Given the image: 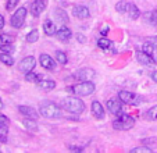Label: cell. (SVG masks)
<instances>
[{
    "label": "cell",
    "mask_w": 157,
    "mask_h": 153,
    "mask_svg": "<svg viewBox=\"0 0 157 153\" xmlns=\"http://www.w3.org/2000/svg\"><path fill=\"white\" fill-rule=\"evenodd\" d=\"M39 113H40V116H43L44 118H49V120L61 117V109L56 103L50 102V100L42 102L40 106H39Z\"/></svg>",
    "instance_id": "obj_1"
},
{
    "label": "cell",
    "mask_w": 157,
    "mask_h": 153,
    "mask_svg": "<svg viewBox=\"0 0 157 153\" xmlns=\"http://www.w3.org/2000/svg\"><path fill=\"white\" fill-rule=\"evenodd\" d=\"M61 109L71 114H81L85 110V103L79 97H65L61 100Z\"/></svg>",
    "instance_id": "obj_2"
},
{
    "label": "cell",
    "mask_w": 157,
    "mask_h": 153,
    "mask_svg": "<svg viewBox=\"0 0 157 153\" xmlns=\"http://www.w3.org/2000/svg\"><path fill=\"white\" fill-rule=\"evenodd\" d=\"M135 125V118L129 114H120L116 120L113 121V128L117 131H128L133 128Z\"/></svg>",
    "instance_id": "obj_3"
},
{
    "label": "cell",
    "mask_w": 157,
    "mask_h": 153,
    "mask_svg": "<svg viewBox=\"0 0 157 153\" xmlns=\"http://www.w3.org/2000/svg\"><path fill=\"white\" fill-rule=\"evenodd\" d=\"M95 89L96 86L92 81H79L71 86V92H74L77 96H89L95 92Z\"/></svg>",
    "instance_id": "obj_4"
},
{
    "label": "cell",
    "mask_w": 157,
    "mask_h": 153,
    "mask_svg": "<svg viewBox=\"0 0 157 153\" xmlns=\"http://www.w3.org/2000/svg\"><path fill=\"white\" fill-rule=\"evenodd\" d=\"M118 97L122 100V103L129 104V106H138L139 103L143 102L142 96H139L136 93H132V92H128V91H121L118 93Z\"/></svg>",
    "instance_id": "obj_5"
},
{
    "label": "cell",
    "mask_w": 157,
    "mask_h": 153,
    "mask_svg": "<svg viewBox=\"0 0 157 153\" xmlns=\"http://www.w3.org/2000/svg\"><path fill=\"white\" fill-rule=\"evenodd\" d=\"M25 18H27V9H25V7H20V9H17V11L11 15L10 24H11L13 28H21L25 22Z\"/></svg>",
    "instance_id": "obj_6"
},
{
    "label": "cell",
    "mask_w": 157,
    "mask_h": 153,
    "mask_svg": "<svg viewBox=\"0 0 157 153\" xmlns=\"http://www.w3.org/2000/svg\"><path fill=\"white\" fill-rule=\"evenodd\" d=\"M106 109L114 116L122 114V100L120 97H111L106 102Z\"/></svg>",
    "instance_id": "obj_7"
},
{
    "label": "cell",
    "mask_w": 157,
    "mask_h": 153,
    "mask_svg": "<svg viewBox=\"0 0 157 153\" xmlns=\"http://www.w3.org/2000/svg\"><path fill=\"white\" fill-rule=\"evenodd\" d=\"M95 70L92 68H81L74 74V78L78 81H92L95 78Z\"/></svg>",
    "instance_id": "obj_8"
},
{
    "label": "cell",
    "mask_w": 157,
    "mask_h": 153,
    "mask_svg": "<svg viewBox=\"0 0 157 153\" xmlns=\"http://www.w3.org/2000/svg\"><path fill=\"white\" fill-rule=\"evenodd\" d=\"M36 67V60L33 56H28L25 57V59L21 60L20 63V71H22V73H29V71H33Z\"/></svg>",
    "instance_id": "obj_9"
},
{
    "label": "cell",
    "mask_w": 157,
    "mask_h": 153,
    "mask_svg": "<svg viewBox=\"0 0 157 153\" xmlns=\"http://www.w3.org/2000/svg\"><path fill=\"white\" fill-rule=\"evenodd\" d=\"M136 60L143 65H147V67H153L156 65V60L150 56V54L145 53L143 50H138L136 52Z\"/></svg>",
    "instance_id": "obj_10"
},
{
    "label": "cell",
    "mask_w": 157,
    "mask_h": 153,
    "mask_svg": "<svg viewBox=\"0 0 157 153\" xmlns=\"http://www.w3.org/2000/svg\"><path fill=\"white\" fill-rule=\"evenodd\" d=\"M44 9H46V2L44 0H33L31 3V14L36 18L44 11Z\"/></svg>",
    "instance_id": "obj_11"
},
{
    "label": "cell",
    "mask_w": 157,
    "mask_h": 153,
    "mask_svg": "<svg viewBox=\"0 0 157 153\" xmlns=\"http://www.w3.org/2000/svg\"><path fill=\"white\" fill-rule=\"evenodd\" d=\"M90 110H92L93 117L98 118V120H103V118L106 117V112H104L103 104H101L100 102H98V100L92 102V106H90Z\"/></svg>",
    "instance_id": "obj_12"
},
{
    "label": "cell",
    "mask_w": 157,
    "mask_h": 153,
    "mask_svg": "<svg viewBox=\"0 0 157 153\" xmlns=\"http://www.w3.org/2000/svg\"><path fill=\"white\" fill-rule=\"evenodd\" d=\"M72 14H74V17L78 18V20H86V18H89L90 13H89V9L86 6L78 4V6H74V9H72Z\"/></svg>",
    "instance_id": "obj_13"
},
{
    "label": "cell",
    "mask_w": 157,
    "mask_h": 153,
    "mask_svg": "<svg viewBox=\"0 0 157 153\" xmlns=\"http://www.w3.org/2000/svg\"><path fill=\"white\" fill-rule=\"evenodd\" d=\"M39 63H40V65L44 68V70L53 71L54 68H56V61H54L49 54H40V57H39Z\"/></svg>",
    "instance_id": "obj_14"
},
{
    "label": "cell",
    "mask_w": 157,
    "mask_h": 153,
    "mask_svg": "<svg viewBox=\"0 0 157 153\" xmlns=\"http://www.w3.org/2000/svg\"><path fill=\"white\" fill-rule=\"evenodd\" d=\"M18 112H20L22 116H25V117L33 118V120H38L39 114H40V113H38L33 107H31V106H20L18 107Z\"/></svg>",
    "instance_id": "obj_15"
},
{
    "label": "cell",
    "mask_w": 157,
    "mask_h": 153,
    "mask_svg": "<svg viewBox=\"0 0 157 153\" xmlns=\"http://www.w3.org/2000/svg\"><path fill=\"white\" fill-rule=\"evenodd\" d=\"M71 36H72V31L67 27H61L56 32V38L59 39L60 42H64V43L65 42H68L70 39H71Z\"/></svg>",
    "instance_id": "obj_16"
},
{
    "label": "cell",
    "mask_w": 157,
    "mask_h": 153,
    "mask_svg": "<svg viewBox=\"0 0 157 153\" xmlns=\"http://www.w3.org/2000/svg\"><path fill=\"white\" fill-rule=\"evenodd\" d=\"M125 15H127L129 20H138V18L140 17V10L138 9V6L135 3H131L128 4V9L127 11H125Z\"/></svg>",
    "instance_id": "obj_17"
},
{
    "label": "cell",
    "mask_w": 157,
    "mask_h": 153,
    "mask_svg": "<svg viewBox=\"0 0 157 153\" xmlns=\"http://www.w3.org/2000/svg\"><path fill=\"white\" fill-rule=\"evenodd\" d=\"M43 31L44 33L48 36H52V35H56L57 29H56V24H54L53 20H46L43 22Z\"/></svg>",
    "instance_id": "obj_18"
},
{
    "label": "cell",
    "mask_w": 157,
    "mask_h": 153,
    "mask_svg": "<svg viewBox=\"0 0 157 153\" xmlns=\"http://www.w3.org/2000/svg\"><path fill=\"white\" fill-rule=\"evenodd\" d=\"M38 86L40 91H44V92H50L56 88V82L54 81H50V80H40L38 82Z\"/></svg>",
    "instance_id": "obj_19"
},
{
    "label": "cell",
    "mask_w": 157,
    "mask_h": 153,
    "mask_svg": "<svg viewBox=\"0 0 157 153\" xmlns=\"http://www.w3.org/2000/svg\"><path fill=\"white\" fill-rule=\"evenodd\" d=\"M98 46L100 47V49H103V50H106V52H109V50H111V47H113V42L111 41H109L107 38H100L98 41Z\"/></svg>",
    "instance_id": "obj_20"
},
{
    "label": "cell",
    "mask_w": 157,
    "mask_h": 153,
    "mask_svg": "<svg viewBox=\"0 0 157 153\" xmlns=\"http://www.w3.org/2000/svg\"><path fill=\"white\" fill-rule=\"evenodd\" d=\"M25 80H27L28 82H35V84H38L39 81L42 80V74L33 73V71H29V73L25 74Z\"/></svg>",
    "instance_id": "obj_21"
},
{
    "label": "cell",
    "mask_w": 157,
    "mask_h": 153,
    "mask_svg": "<svg viewBox=\"0 0 157 153\" xmlns=\"http://www.w3.org/2000/svg\"><path fill=\"white\" fill-rule=\"evenodd\" d=\"M0 61L3 63V64L6 65H13L14 64V59H13V56L10 53H6V52H3V53H0Z\"/></svg>",
    "instance_id": "obj_22"
},
{
    "label": "cell",
    "mask_w": 157,
    "mask_h": 153,
    "mask_svg": "<svg viewBox=\"0 0 157 153\" xmlns=\"http://www.w3.org/2000/svg\"><path fill=\"white\" fill-rule=\"evenodd\" d=\"M22 124H24L29 131H36L38 130V124H36V120H33V118H28L27 117L25 120H22Z\"/></svg>",
    "instance_id": "obj_23"
},
{
    "label": "cell",
    "mask_w": 157,
    "mask_h": 153,
    "mask_svg": "<svg viewBox=\"0 0 157 153\" xmlns=\"http://www.w3.org/2000/svg\"><path fill=\"white\" fill-rule=\"evenodd\" d=\"M128 4H129L128 0H121V2H118V3L116 4V11L125 15V11H127V9H128Z\"/></svg>",
    "instance_id": "obj_24"
},
{
    "label": "cell",
    "mask_w": 157,
    "mask_h": 153,
    "mask_svg": "<svg viewBox=\"0 0 157 153\" xmlns=\"http://www.w3.org/2000/svg\"><path fill=\"white\" fill-rule=\"evenodd\" d=\"M9 138V125H2L0 124V142L6 143Z\"/></svg>",
    "instance_id": "obj_25"
},
{
    "label": "cell",
    "mask_w": 157,
    "mask_h": 153,
    "mask_svg": "<svg viewBox=\"0 0 157 153\" xmlns=\"http://www.w3.org/2000/svg\"><path fill=\"white\" fill-rule=\"evenodd\" d=\"M56 61L59 64H67V61H68L67 54L64 52H61V50H56Z\"/></svg>",
    "instance_id": "obj_26"
},
{
    "label": "cell",
    "mask_w": 157,
    "mask_h": 153,
    "mask_svg": "<svg viewBox=\"0 0 157 153\" xmlns=\"http://www.w3.org/2000/svg\"><path fill=\"white\" fill-rule=\"evenodd\" d=\"M39 39V31L38 29H32L29 33L27 35V42L28 43H35Z\"/></svg>",
    "instance_id": "obj_27"
},
{
    "label": "cell",
    "mask_w": 157,
    "mask_h": 153,
    "mask_svg": "<svg viewBox=\"0 0 157 153\" xmlns=\"http://www.w3.org/2000/svg\"><path fill=\"white\" fill-rule=\"evenodd\" d=\"M142 50L145 52V53H147V54H150V56H153V53H154V50H156V47H154L153 42H145V43H143V46H142Z\"/></svg>",
    "instance_id": "obj_28"
},
{
    "label": "cell",
    "mask_w": 157,
    "mask_h": 153,
    "mask_svg": "<svg viewBox=\"0 0 157 153\" xmlns=\"http://www.w3.org/2000/svg\"><path fill=\"white\" fill-rule=\"evenodd\" d=\"M146 118L150 121H157V106H153L146 112Z\"/></svg>",
    "instance_id": "obj_29"
},
{
    "label": "cell",
    "mask_w": 157,
    "mask_h": 153,
    "mask_svg": "<svg viewBox=\"0 0 157 153\" xmlns=\"http://www.w3.org/2000/svg\"><path fill=\"white\" fill-rule=\"evenodd\" d=\"M131 153H151V149L147 146H142V147H133L131 150Z\"/></svg>",
    "instance_id": "obj_30"
},
{
    "label": "cell",
    "mask_w": 157,
    "mask_h": 153,
    "mask_svg": "<svg viewBox=\"0 0 157 153\" xmlns=\"http://www.w3.org/2000/svg\"><path fill=\"white\" fill-rule=\"evenodd\" d=\"M18 2H20V0H7V3H6V10H7V11H11V10H14L15 7H17Z\"/></svg>",
    "instance_id": "obj_31"
},
{
    "label": "cell",
    "mask_w": 157,
    "mask_h": 153,
    "mask_svg": "<svg viewBox=\"0 0 157 153\" xmlns=\"http://www.w3.org/2000/svg\"><path fill=\"white\" fill-rule=\"evenodd\" d=\"M7 43H13V38L10 35H0V46L2 45H7Z\"/></svg>",
    "instance_id": "obj_32"
},
{
    "label": "cell",
    "mask_w": 157,
    "mask_h": 153,
    "mask_svg": "<svg viewBox=\"0 0 157 153\" xmlns=\"http://www.w3.org/2000/svg\"><path fill=\"white\" fill-rule=\"evenodd\" d=\"M56 15L60 18V21H61V22H68V17H67V14H65L63 10H57Z\"/></svg>",
    "instance_id": "obj_33"
},
{
    "label": "cell",
    "mask_w": 157,
    "mask_h": 153,
    "mask_svg": "<svg viewBox=\"0 0 157 153\" xmlns=\"http://www.w3.org/2000/svg\"><path fill=\"white\" fill-rule=\"evenodd\" d=\"M0 50H2V52H6V53H13V52H14V46H13L11 43L2 45V46H0Z\"/></svg>",
    "instance_id": "obj_34"
},
{
    "label": "cell",
    "mask_w": 157,
    "mask_h": 153,
    "mask_svg": "<svg viewBox=\"0 0 157 153\" xmlns=\"http://www.w3.org/2000/svg\"><path fill=\"white\" fill-rule=\"evenodd\" d=\"M149 21H150L151 25L157 27V10H153V11L150 13V18H149Z\"/></svg>",
    "instance_id": "obj_35"
},
{
    "label": "cell",
    "mask_w": 157,
    "mask_h": 153,
    "mask_svg": "<svg viewBox=\"0 0 157 153\" xmlns=\"http://www.w3.org/2000/svg\"><path fill=\"white\" fill-rule=\"evenodd\" d=\"M0 124H2V125H9V124H10V120L6 117V116L0 114Z\"/></svg>",
    "instance_id": "obj_36"
},
{
    "label": "cell",
    "mask_w": 157,
    "mask_h": 153,
    "mask_svg": "<svg viewBox=\"0 0 157 153\" xmlns=\"http://www.w3.org/2000/svg\"><path fill=\"white\" fill-rule=\"evenodd\" d=\"M100 33H101V35H103V36H106L107 33H109V27H104V28H101V29H100Z\"/></svg>",
    "instance_id": "obj_37"
},
{
    "label": "cell",
    "mask_w": 157,
    "mask_h": 153,
    "mask_svg": "<svg viewBox=\"0 0 157 153\" xmlns=\"http://www.w3.org/2000/svg\"><path fill=\"white\" fill-rule=\"evenodd\" d=\"M4 28V17L0 14V29H3Z\"/></svg>",
    "instance_id": "obj_38"
},
{
    "label": "cell",
    "mask_w": 157,
    "mask_h": 153,
    "mask_svg": "<svg viewBox=\"0 0 157 153\" xmlns=\"http://www.w3.org/2000/svg\"><path fill=\"white\" fill-rule=\"evenodd\" d=\"M150 76H151V80H153L154 82H157V71H153V73L150 74Z\"/></svg>",
    "instance_id": "obj_39"
},
{
    "label": "cell",
    "mask_w": 157,
    "mask_h": 153,
    "mask_svg": "<svg viewBox=\"0 0 157 153\" xmlns=\"http://www.w3.org/2000/svg\"><path fill=\"white\" fill-rule=\"evenodd\" d=\"M149 41H151L153 42V45H154V47H156V50H157V36H154V38H150Z\"/></svg>",
    "instance_id": "obj_40"
},
{
    "label": "cell",
    "mask_w": 157,
    "mask_h": 153,
    "mask_svg": "<svg viewBox=\"0 0 157 153\" xmlns=\"http://www.w3.org/2000/svg\"><path fill=\"white\" fill-rule=\"evenodd\" d=\"M77 39H79V41H82V43H83V42H85V38H83L82 35H78V36H77Z\"/></svg>",
    "instance_id": "obj_41"
},
{
    "label": "cell",
    "mask_w": 157,
    "mask_h": 153,
    "mask_svg": "<svg viewBox=\"0 0 157 153\" xmlns=\"http://www.w3.org/2000/svg\"><path fill=\"white\" fill-rule=\"evenodd\" d=\"M3 109V102H2V99H0V110Z\"/></svg>",
    "instance_id": "obj_42"
}]
</instances>
